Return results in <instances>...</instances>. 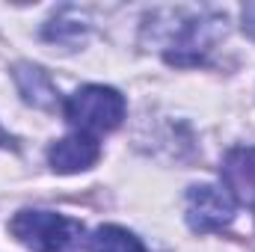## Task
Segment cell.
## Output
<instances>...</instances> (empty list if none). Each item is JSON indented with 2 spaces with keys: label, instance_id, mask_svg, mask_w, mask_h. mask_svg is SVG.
Returning a JSON list of instances; mask_svg holds the SVG:
<instances>
[{
  "label": "cell",
  "instance_id": "11",
  "mask_svg": "<svg viewBox=\"0 0 255 252\" xmlns=\"http://www.w3.org/2000/svg\"><path fill=\"white\" fill-rule=\"evenodd\" d=\"M6 142H12V139H9V133H6V130L0 127V145H6Z\"/></svg>",
  "mask_w": 255,
  "mask_h": 252
},
{
  "label": "cell",
  "instance_id": "2",
  "mask_svg": "<svg viewBox=\"0 0 255 252\" xmlns=\"http://www.w3.org/2000/svg\"><path fill=\"white\" fill-rule=\"evenodd\" d=\"M12 238L33 252H83L86 229L54 211H18L9 223Z\"/></svg>",
  "mask_w": 255,
  "mask_h": 252
},
{
  "label": "cell",
  "instance_id": "6",
  "mask_svg": "<svg viewBox=\"0 0 255 252\" xmlns=\"http://www.w3.org/2000/svg\"><path fill=\"white\" fill-rule=\"evenodd\" d=\"M101 157V145L95 136H86V133H68L63 139H57L51 148H48V160H51V169L60 172V175H71V172H83L89 166H95Z\"/></svg>",
  "mask_w": 255,
  "mask_h": 252
},
{
  "label": "cell",
  "instance_id": "3",
  "mask_svg": "<svg viewBox=\"0 0 255 252\" xmlns=\"http://www.w3.org/2000/svg\"><path fill=\"white\" fill-rule=\"evenodd\" d=\"M63 113L77 133H86V136L110 133L125 119V98L113 86L92 83V86H83L65 98Z\"/></svg>",
  "mask_w": 255,
  "mask_h": 252
},
{
  "label": "cell",
  "instance_id": "5",
  "mask_svg": "<svg viewBox=\"0 0 255 252\" xmlns=\"http://www.w3.org/2000/svg\"><path fill=\"white\" fill-rule=\"evenodd\" d=\"M223 187L235 205H247L255 214V145H238L223 160Z\"/></svg>",
  "mask_w": 255,
  "mask_h": 252
},
{
  "label": "cell",
  "instance_id": "9",
  "mask_svg": "<svg viewBox=\"0 0 255 252\" xmlns=\"http://www.w3.org/2000/svg\"><path fill=\"white\" fill-rule=\"evenodd\" d=\"M89 252H148L136 235L119 226H101L89 238Z\"/></svg>",
  "mask_w": 255,
  "mask_h": 252
},
{
  "label": "cell",
  "instance_id": "7",
  "mask_svg": "<svg viewBox=\"0 0 255 252\" xmlns=\"http://www.w3.org/2000/svg\"><path fill=\"white\" fill-rule=\"evenodd\" d=\"M12 77H15V86H18V92L27 104L39 107V110H57L60 92H57L54 80L48 77V71H42L39 65L18 63L12 68Z\"/></svg>",
  "mask_w": 255,
  "mask_h": 252
},
{
  "label": "cell",
  "instance_id": "1",
  "mask_svg": "<svg viewBox=\"0 0 255 252\" xmlns=\"http://www.w3.org/2000/svg\"><path fill=\"white\" fill-rule=\"evenodd\" d=\"M226 36V15L217 12H184V9H157L142 27V42L151 39L166 63L199 65L214 45Z\"/></svg>",
  "mask_w": 255,
  "mask_h": 252
},
{
  "label": "cell",
  "instance_id": "8",
  "mask_svg": "<svg viewBox=\"0 0 255 252\" xmlns=\"http://www.w3.org/2000/svg\"><path fill=\"white\" fill-rule=\"evenodd\" d=\"M86 33H89V21H86L77 9H71V6L60 9L57 18L48 21L45 30H42V36H45L51 45H65V48L80 45V42L86 39Z\"/></svg>",
  "mask_w": 255,
  "mask_h": 252
},
{
  "label": "cell",
  "instance_id": "10",
  "mask_svg": "<svg viewBox=\"0 0 255 252\" xmlns=\"http://www.w3.org/2000/svg\"><path fill=\"white\" fill-rule=\"evenodd\" d=\"M244 30L255 39V6H247L244 9Z\"/></svg>",
  "mask_w": 255,
  "mask_h": 252
},
{
  "label": "cell",
  "instance_id": "4",
  "mask_svg": "<svg viewBox=\"0 0 255 252\" xmlns=\"http://www.w3.org/2000/svg\"><path fill=\"white\" fill-rule=\"evenodd\" d=\"M235 199L226 187L217 184H196L187 190V223L193 232H223L235 220Z\"/></svg>",
  "mask_w": 255,
  "mask_h": 252
}]
</instances>
